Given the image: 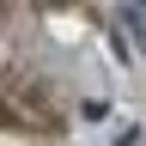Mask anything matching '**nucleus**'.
Instances as JSON below:
<instances>
[{"label": "nucleus", "mask_w": 146, "mask_h": 146, "mask_svg": "<svg viewBox=\"0 0 146 146\" xmlns=\"http://www.w3.org/2000/svg\"><path fill=\"white\" fill-rule=\"evenodd\" d=\"M110 110V55L85 0H0V128L67 134Z\"/></svg>", "instance_id": "nucleus-1"}]
</instances>
